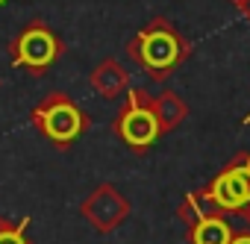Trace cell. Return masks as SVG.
I'll list each match as a JSON object with an SVG mask.
<instances>
[{
  "mask_svg": "<svg viewBox=\"0 0 250 244\" xmlns=\"http://www.w3.org/2000/svg\"><path fill=\"white\" fill-rule=\"evenodd\" d=\"M177 215H180V218H183V224L188 226V224H194V221H197V218H203V215H221V212L212 206V200L206 197V191H203V188H197V191H188V194L183 197V203H180Z\"/></svg>",
  "mask_w": 250,
  "mask_h": 244,
  "instance_id": "obj_10",
  "label": "cell"
},
{
  "mask_svg": "<svg viewBox=\"0 0 250 244\" xmlns=\"http://www.w3.org/2000/svg\"><path fill=\"white\" fill-rule=\"evenodd\" d=\"M150 106H153V115H156V124H159L162 136L165 133H174L183 121L188 118V103L177 91H171V88H165L156 97H150Z\"/></svg>",
  "mask_w": 250,
  "mask_h": 244,
  "instance_id": "obj_9",
  "label": "cell"
},
{
  "mask_svg": "<svg viewBox=\"0 0 250 244\" xmlns=\"http://www.w3.org/2000/svg\"><path fill=\"white\" fill-rule=\"evenodd\" d=\"M112 133L133 153H147L159 142L162 130L156 124V115H153V106H150V94L145 88H127V100H124L121 112L112 121Z\"/></svg>",
  "mask_w": 250,
  "mask_h": 244,
  "instance_id": "obj_3",
  "label": "cell"
},
{
  "mask_svg": "<svg viewBox=\"0 0 250 244\" xmlns=\"http://www.w3.org/2000/svg\"><path fill=\"white\" fill-rule=\"evenodd\" d=\"M229 244H250V229H241V232H232V241Z\"/></svg>",
  "mask_w": 250,
  "mask_h": 244,
  "instance_id": "obj_12",
  "label": "cell"
},
{
  "mask_svg": "<svg viewBox=\"0 0 250 244\" xmlns=\"http://www.w3.org/2000/svg\"><path fill=\"white\" fill-rule=\"evenodd\" d=\"M130 212H133L130 200L124 197V194L118 191V185H112V183H100V185L80 203V215H83L97 232H112V229H118L124 221L130 218Z\"/></svg>",
  "mask_w": 250,
  "mask_h": 244,
  "instance_id": "obj_6",
  "label": "cell"
},
{
  "mask_svg": "<svg viewBox=\"0 0 250 244\" xmlns=\"http://www.w3.org/2000/svg\"><path fill=\"white\" fill-rule=\"evenodd\" d=\"M127 56L153 82H165L191 56V41L168 18H153L127 41Z\"/></svg>",
  "mask_w": 250,
  "mask_h": 244,
  "instance_id": "obj_1",
  "label": "cell"
},
{
  "mask_svg": "<svg viewBox=\"0 0 250 244\" xmlns=\"http://www.w3.org/2000/svg\"><path fill=\"white\" fill-rule=\"evenodd\" d=\"M232 232L235 229L227 221V215H203L186 226V238L191 244H229Z\"/></svg>",
  "mask_w": 250,
  "mask_h": 244,
  "instance_id": "obj_8",
  "label": "cell"
},
{
  "mask_svg": "<svg viewBox=\"0 0 250 244\" xmlns=\"http://www.w3.org/2000/svg\"><path fill=\"white\" fill-rule=\"evenodd\" d=\"M241 124H244V127H247V124H250V112H247V115H244V118H241Z\"/></svg>",
  "mask_w": 250,
  "mask_h": 244,
  "instance_id": "obj_15",
  "label": "cell"
},
{
  "mask_svg": "<svg viewBox=\"0 0 250 244\" xmlns=\"http://www.w3.org/2000/svg\"><path fill=\"white\" fill-rule=\"evenodd\" d=\"M229 3H235V6H238V3H241V0H229Z\"/></svg>",
  "mask_w": 250,
  "mask_h": 244,
  "instance_id": "obj_16",
  "label": "cell"
},
{
  "mask_svg": "<svg viewBox=\"0 0 250 244\" xmlns=\"http://www.w3.org/2000/svg\"><path fill=\"white\" fill-rule=\"evenodd\" d=\"M203 191L221 215H241L250 206V150L229 159Z\"/></svg>",
  "mask_w": 250,
  "mask_h": 244,
  "instance_id": "obj_5",
  "label": "cell"
},
{
  "mask_svg": "<svg viewBox=\"0 0 250 244\" xmlns=\"http://www.w3.org/2000/svg\"><path fill=\"white\" fill-rule=\"evenodd\" d=\"M3 3H6V0H0V6H3Z\"/></svg>",
  "mask_w": 250,
  "mask_h": 244,
  "instance_id": "obj_17",
  "label": "cell"
},
{
  "mask_svg": "<svg viewBox=\"0 0 250 244\" xmlns=\"http://www.w3.org/2000/svg\"><path fill=\"white\" fill-rule=\"evenodd\" d=\"M238 9H241V15L250 21V0H241V3H238Z\"/></svg>",
  "mask_w": 250,
  "mask_h": 244,
  "instance_id": "obj_13",
  "label": "cell"
},
{
  "mask_svg": "<svg viewBox=\"0 0 250 244\" xmlns=\"http://www.w3.org/2000/svg\"><path fill=\"white\" fill-rule=\"evenodd\" d=\"M27 226H30V215H24L18 224L0 218V244H33L27 238Z\"/></svg>",
  "mask_w": 250,
  "mask_h": 244,
  "instance_id": "obj_11",
  "label": "cell"
},
{
  "mask_svg": "<svg viewBox=\"0 0 250 244\" xmlns=\"http://www.w3.org/2000/svg\"><path fill=\"white\" fill-rule=\"evenodd\" d=\"M62 53H65L62 39H59L44 21H30V24L9 41L12 65L30 71V74H36V77L44 74L47 68H53Z\"/></svg>",
  "mask_w": 250,
  "mask_h": 244,
  "instance_id": "obj_4",
  "label": "cell"
},
{
  "mask_svg": "<svg viewBox=\"0 0 250 244\" xmlns=\"http://www.w3.org/2000/svg\"><path fill=\"white\" fill-rule=\"evenodd\" d=\"M88 82H91V88L100 94V97H106V100H115L118 94H124L130 88V71L124 68L118 59H103L94 71H91V77H88Z\"/></svg>",
  "mask_w": 250,
  "mask_h": 244,
  "instance_id": "obj_7",
  "label": "cell"
},
{
  "mask_svg": "<svg viewBox=\"0 0 250 244\" xmlns=\"http://www.w3.org/2000/svg\"><path fill=\"white\" fill-rule=\"evenodd\" d=\"M241 218H244V224H247V229H250V206H247V209L241 212Z\"/></svg>",
  "mask_w": 250,
  "mask_h": 244,
  "instance_id": "obj_14",
  "label": "cell"
},
{
  "mask_svg": "<svg viewBox=\"0 0 250 244\" xmlns=\"http://www.w3.org/2000/svg\"><path fill=\"white\" fill-rule=\"evenodd\" d=\"M33 127L59 150H68L85 130H88V115L62 91L47 94L30 115Z\"/></svg>",
  "mask_w": 250,
  "mask_h": 244,
  "instance_id": "obj_2",
  "label": "cell"
}]
</instances>
